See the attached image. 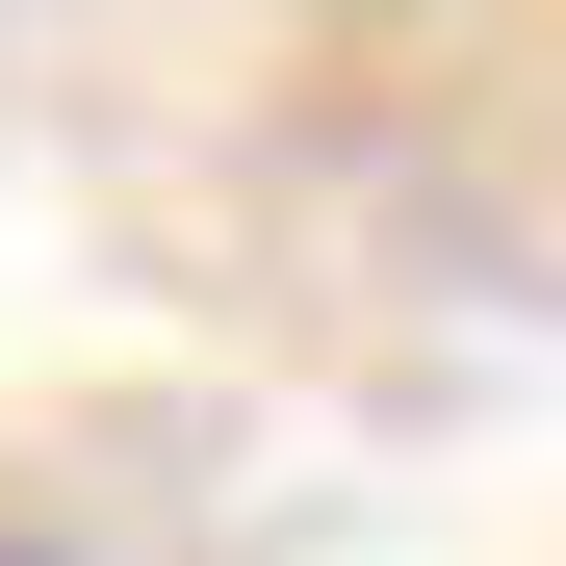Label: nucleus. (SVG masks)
<instances>
[{"label":"nucleus","instance_id":"1","mask_svg":"<svg viewBox=\"0 0 566 566\" xmlns=\"http://www.w3.org/2000/svg\"><path fill=\"white\" fill-rule=\"evenodd\" d=\"M0 566H52V541H27V515H0Z\"/></svg>","mask_w":566,"mask_h":566}]
</instances>
